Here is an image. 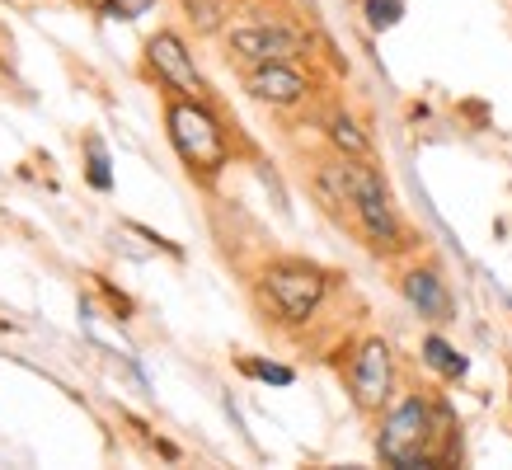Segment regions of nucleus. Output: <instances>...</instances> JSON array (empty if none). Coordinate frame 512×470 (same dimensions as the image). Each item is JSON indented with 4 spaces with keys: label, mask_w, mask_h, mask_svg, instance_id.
<instances>
[{
    "label": "nucleus",
    "mask_w": 512,
    "mask_h": 470,
    "mask_svg": "<svg viewBox=\"0 0 512 470\" xmlns=\"http://www.w3.org/2000/svg\"><path fill=\"white\" fill-rule=\"evenodd\" d=\"M329 292V273L306 259H278L259 278V301L278 325H306Z\"/></svg>",
    "instance_id": "nucleus-2"
},
{
    "label": "nucleus",
    "mask_w": 512,
    "mask_h": 470,
    "mask_svg": "<svg viewBox=\"0 0 512 470\" xmlns=\"http://www.w3.org/2000/svg\"><path fill=\"white\" fill-rule=\"evenodd\" d=\"M90 184L94 188H109V170H104V151H99V146H90Z\"/></svg>",
    "instance_id": "nucleus-16"
},
{
    "label": "nucleus",
    "mask_w": 512,
    "mask_h": 470,
    "mask_svg": "<svg viewBox=\"0 0 512 470\" xmlns=\"http://www.w3.org/2000/svg\"><path fill=\"white\" fill-rule=\"evenodd\" d=\"M348 184H353V207H348V212H353L357 231L367 235V245L381 254L400 250L404 226H400V217H395V207H390V193H386V184H381V174H376L367 160L348 156Z\"/></svg>",
    "instance_id": "nucleus-4"
},
{
    "label": "nucleus",
    "mask_w": 512,
    "mask_h": 470,
    "mask_svg": "<svg viewBox=\"0 0 512 470\" xmlns=\"http://www.w3.org/2000/svg\"><path fill=\"white\" fill-rule=\"evenodd\" d=\"M245 90L259 99V104H273V109H292L311 94V80L301 76L292 62H259L249 66Z\"/></svg>",
    "instance_id": "nucleus-8"
},
{
    "label": "nucleus",
    "mask_w": 512,
    "mask_h": 470,
    "mask_svg": "<svg viewBox=\"0 0 512 470\" xmlns=\"http://www.w3.org/2000/svg\"><path fill=\"white\" fill-rule=\"evenodd\" d=\"M165 132H170L174 151H179V160H184L188 170L198 174H217L221 165H226V132H221V123L207 113V104L202 99H170L165 104Z\"/></svg>",
    "instance_id": "nucleus-3"
},
{
    "label": "nucleus",
    "mask_w": 512,
    "mask_h": 470,
    "mask_svg": "<svg viewBox=\"0 0 512 470\" xmlns=\"http://www.w3.org/2000/svg\"><path fill=\"white\" fill-rule=\"evenodd\" d=\"M348 395L362 414H381L390 409V395H395V353H390L386 339H362L353 348V362H348Z\"/></svg>",
    "instance_id": "nucleus-5"
},
{
    "label": "nucleus",
    "mask_w": 512,
    "mask_h": 470,
    "mask_svg": "<svg viewBox=\"0 0 512 470\" xmlns=\"http://www.w3.org/2000/svg\"><path fill=\"white\" fill-rule=\"evenodd\" d=\"M329 141L339 146L343 156H357V160H367V156H372V141H367L362 132H357L353 118H334V123H329Z\"/></svg>",
    "instance_id": "nucleus-11"
},
{
    "label": "nucleus",
    "mask_w": 512,
    "mask_h": 470,
    "mask_svg": "<svg viewBox=\"0 0 512 470\" xmlns=\"http://www.w3.org/2000/svg\"><path fill=\"white\" fill-rule=\"evenodd\" d=\"M400 10H404V0H367V24L372 29H390L400 19Z\"/></svg>",
    "instance_id": "nucleus-13"
},
{
    "label": "nucleus",
    "mask_w": 512,
    "mask_h": 470,
    "mask_svg": "<svg viewBox=\"0 0 512 470\" xmlns=\"http://www.w3.org/2000/svg\"><path fill=\"white\" fill-rule=\"evenodd\" d=\"M245 372L264 376V381H273V386H292L296 381V372L292 367H282V362H245Z\"/></svg>",
    "instance_id": "nucleus-14"
},
{
    "label": "nucleus",
    "mask_w": 512,
    "mask_h": 470,
    "mask_svg": "<svg viewBox=\"0 0 512 470\" xmlns=\"http://www.w3.org/2000/svg\"><path fill=\"white\" fill-rule=\"evenodd\" d=\"M400 292L423 320H451V292L437 268H409L400 278Z\"/></svg>",
    "instance_id": "nucleus-9"
},
{
    "label": "nucleus",
    "mask_w": 512,
    "mask_h": 470,
    "mask_svg": "<svg viewBox=\"0 0 512 470\" xmlns=\"http://www.w3.org/2000/svg\"><path fill=\"white\" fill-rule=\"evenodd\" d=\"M146 62H151V71L160 76L165 90L184 94V99H202V104H207V80L198 76L193 52L179 43V33H156V38L146 43Z\"/></svg>",
    "instance_id": "nucleus-7"
},
{
    "label": "nucleus",
    "mask_w": 512,
    "mask_h": 470,
    "mask_svg": "<svg viewBox=\"0 0 512 470\" xmlns=\"http://www.w3.org/2000/svg\"><path fill=\"white\" fill-rule=\"evenodd\" d=\"M451 423L437 428L433 419V405L423 400V395H404L400 405L386 409V419H381V433H376V456L386 461V466H437V433H447Z\"/></svg>",
    "instance_id": "nucleus-1"
},
{
    "label": "nucleus",
    "mask_w": 512,
    "mask_h": 470,
    "mask_svg": "<svg viewBox=\"0 0 512 470\" xmlns=\"http://www.w3.org/2000/svg\"><path fill=\"white\" fill-rule=\"evenodd\" d=\"M423 362H428V367H437V372L447 376V381L466 376V367H470V362L461 358V353H456L447 339H437V334H428V339H423Z\"/></svg>",
    "instance_id": "nucleus-10"
},
{
    "label": "nucleus",
    "mask_w": 512,
    "mask_h": 470,
    "mask_svg": "<svg viewBox=\"0 0 512 470\" xmlns=\"http://www.w3.org/2000/svg\"><path fill=\"white\" fill-rule=\"evenodd\" d=\"M184 10H188V19H193L202 33H212V29H221V24H226L221 0H184Z\"/></svg>",
    "instance_id": "nucleus-12"
},
{
    "label": "nucleus",
    "mask_w": 512,
    "mask_h": 470,
    "mask_svg": "<svg viewBox=\"0 0 512 470\" xmlns=\"http://www.w3.org/2000/svg\"><path fill=\"white\" fill-rule=\"evenodd\" d=\"M151 0H113L109 5V19H137V10H146Z\"/></svg>",
    "instance_id": "nucleus-15"
},
{
    "label": "nucleus",
    "mask_w": 512,
    "mask_h": 470,
    "mask_svg": "<svg viewBox=\"0 0 512 470\" xmlns=\"http://www.w3.org/2000/svg\"><path fill=\"white\" fill-rule=\"evenodd\" d=\"M226 47H231L240 62L259 66V62H292L301 57V33L278 24V19H245V24H231L226 29Z\"/></svg>",
    "instance_id": "nucleus-6"
}]
</instances>
